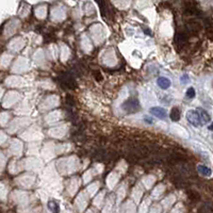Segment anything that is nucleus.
I'll list each match as a JSON object with an SVG mask.
<instances>
[{
	"mask_svg": "<svg viewBox=\"0 0 213 213\" xmlns=\"http://www.w3.org/2000/svg\"><path fill=\"white\" fill-rule=\"evenodd\" d=\"M157 84H158V87H159L160 89L166 90V89H168V87H171L172 82H171V80L168 79V78H166V77H159L157 79Z\"/></svg>",
	"mask_w": 213,
	"mask_h": 213,
	"instance_id": "obj_4",
	"label": "nucleus"
},
{
	"mask_svg": "<svg viewBox=\"0 0 213 213\" xmlns=\"http://www.w3.org/2000/svg\"><path fill=\"white\" fill-rule=\"evenodd\" d=\"M195 95H196V93H195V90L193 89V87H190V89L186 91V96L188 98H190V99H192V98H194L195 97Z\"/></svg>",
	"mask_w": 213,
	"mask_h": 213,
	"instance_id": "obj_8",
	"label": "nucleus"
},
{
	"mask_svg": "<svg viewBox=\"0 0 213 213\" xmlns=\"http://www.w3.org/2000/svg\"><path fill=\"white\" fill-rule=\"evenodd\" d=\"M149 112L151 115L156 116L158 118H166L167 117V111L164 108H161V106H154L149 110Z\"/></svg>",
	"mask_w": 213,
	"mask_h": 213,
	"instance_id": "obj_3",
	"label": "nucleus"
},
{
	"mask_svg": "<svg viewBox=\"0 0 213 213\" xmlns=\"http://www.w3.org/2000/svg\"><path fill=\"white\" fill-rule=\"evenodd\" d=\"M197 171H198V173L201 174V176H204V177H210L212 174V171L210 170L208 166L202 165V164H199L197 166Z\"/></svg>",
	"mask_w": 213,
	"mask_h": 213,
	"instance_id": "obj_5",
	"label": "nucleus"
},
{
	"mask_svg": "<svg viewBox=\"0 0 213 213\" xmlns=\"http://www.w3.org/2000/svg\"><path fill=\"white\" fill-rule=\"evenodd\" d=\"M186 119L191 125L194 127H201L202 126V121L199 116V113L197 110H190L186 112Z\"/></svg>",
	"mask_w": 213,
	"mask_h": 213,
	"instance_id": "obj_1",
	"label": "nucleus"
},
{
	"mask_svg": "<svg viewBox=\"0 0 213 213\" xmlns=\"http://www.w3.org/2000/svg\"><path fill=\"white\" fill-rule=\"evenodd\" d=\"M49 209L52 210L53 213H58V205H57L56 202H53V201L49 202Z\"/></svg>",
	"mask_w": 213,
	"mask_h": 213,
	"instance_id": "obj_9",
	"label": "nucleus"
},
{
	"mask_svg": "<svg viewBox=\"0 0 213 213\" xmlns=\"http://www.w3.org/2000/svg\"><path fill=\"white\" fill-rule=\"evenodd\" d=\"M121 106L126 112H136L140 109V102L136 98H129L128 100L125 101Z\"/></svg>",
	"mask_w": 213,
	"mask_h": 213,
	"instance_id": "obj_2",
	"label": "nucleus"
},
{
	"mask_svg": "<svg viewBox=\"0 0 213 213\" xmlns=\"http://www.w3.org/2000/svg\"><path fill=\"white\" fill-rule=\"evenodd\" d=\"M209 129H210V130H212L213 131V123L211 124V125H210V127H209Z\"/></svg>",
	"mask_w": 213,
	"mask_h": 213,
	"instance_id": "obj_11",
	"label": "nucleus"
},
{
	"mask_svg": "<svg viewBox=\"0 0 213 213\" xmlns=\"http://www.w3.org/2000/svg\"><path fill=\"white\" fill-rule=\"evenodd\" d=\"M197 111H198L199 116H201V121H202V125H206V124L209 123L210 121H211V117H210V115L208 114L207 111L204 110V109L198 108V109H197Z\"/></svg>",
	"mask_w": 213,
	"mask_h": 213,
	"instance_id": "obj_6",
	"label": "nucleus"
},
{
	"mask_svg": "<svg viewBox=\"0 0 213 213\" xmlns=\"http://www.w3.org/2000/svg\"><path fill=\"white\" fill-rule=\"evenodd\" d=\"M190 81V79H189V77L186 76V75H184V76L181 77V82L183 83V84H186V82H189Z\"/></svg>",
	"mask_w": 213,
	"mask_h": 213,
	"instance_id": "obj_10",
	"label": "nucleus"
},
{
	"mask_svg": "<svg viewBox=\"0 0 213 213\" xmlns=\"http://www.w3.org/2000/svg\"><path fill=\"white\" fill-rule=\"evenodd\" d=\"M180 110L177 108V106H174V108L171 110V113H170V117L172 119L173 121H178L179 119H180Z\"/></svg>",
	"mask_w": 213,
	"mask_h": 213,
	"instance_id": "obj_7",
	"label": "nucleus"
}]
</instances>
